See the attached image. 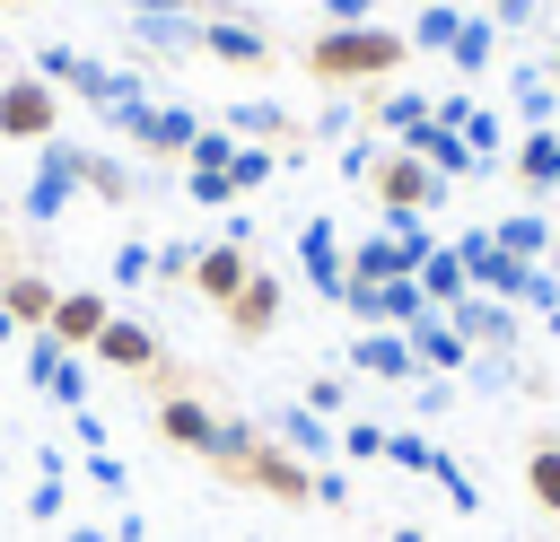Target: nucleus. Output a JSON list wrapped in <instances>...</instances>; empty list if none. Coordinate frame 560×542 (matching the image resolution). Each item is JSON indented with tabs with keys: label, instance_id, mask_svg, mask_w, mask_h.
I'll use <instances>...</instances> for the list:
<instances>
[{
	"label": "nucleus",
	"instance_id": "nucleus-1",
	"mask_svg": "<svg viewBox=\"0 0 560 542\" xmlns=\"http://www.w3.org/2000/svg\"><path fill=\"white\" fill-rule=\"evenodd\" d=\"M306 79L315 87H350V96H368V87H385V79H402L411 70V35L402 26H315L306 35Z\"/></svg>",
	"mask_w": 560,
	"mask_h": 542
},
{
	"label": "nucleus",
	"instance_id": "nucleus-2",
	"mask_svg": "<svg viewBox=\"0 0 560 542\" xmlns=\"http://www.w3.org/2000/svg\"><path fill=\"white\" fill-rule=\"evenodd\" d=\"M149 385H158V437H166L175 455H201V463H210L219 437H228V411H210V402L184 385V367H158Z\"/></svg>",
	"mask_w": 560,
	"mask_h": 542
},
{
	"label": "nucleus",
	"instance_id": "nucleus-3",
	"mask_svg": "<svg viewBox=\"0 0 560 542\" xmlns=\"http://www.w3.org/2000/svg\"><path fill=\"white\" fill-rule=\"evenodd\" d=\"M368 192H376V210H385V219H429V210H446V192H455V184H446V175H429L411 149H385V157L368 166Z\"/></svg>",
	"mask_w": 560,
	"mask_h": 542
},
{
	"label": "nucleus",
	"instance_id": "nucleus-4",
	"mask_svg": "<svg viewBox=\"0 0 560 542\" xmlns=\"http://www.w3.org/2000/svg\"><path fill=\"white\" fill-rule=\"evenodd\" d=\"M0 140H26V149L61 140V87H44L35 70L0 79Z\"/></svg>",
	"mask_w": 560,
	"mask_h": 542
},
{
	"label": "nucleus",
	"instance_id": "nucleus-5",
	"mask_svg": "<svg viewBox=\"0 0 560 542\" xmlns=\"http://www.w3.org/2000/svg\"><path fill=\"white\" fill-rule=\"evenodd\" d=\"M192 52H210V61H228V70H271V35H262L254 17H236V9L192 17Z\"/></svg>",
	"mask_w": 560,
	"mask_h": 542
},
{
	"label": "nucleus",
	"instance_id": "nucleus-6",
	"mask_svg": "<svg viewBox=\"0 0 560 542\" xmlns=\"http://www.w3.org/2000/svg\"><path fill=\"white\" fill-rule=\"evenodd\" d=\"M79 157H88V149H70V140H44V149H35V175H26V219H35V227H52V219L79 201Z\"/></svg>",
	"mask_w": 560,
	"mask_h": 542
},
{
	"label": "nucleus",
	"instance_id": "nucleus-7",
	"mask_svg": "<svg viewBox=\"0 0 560 542\" xmlns=\"http://www.w3.org/2000/svg\"><path fill=\"white\" fill-rule=\"evenodd\" d=\"M236 490H262V498H280V507H315V463H298L280 437H262V446L245 455Z\"/></svg>",
	"mask_w": 560,
	"mask_h": 542
},
{
	"label": "nucleus",
	"instance_id": "nucleus-8",
	"mask_svg": "<svg viewBox=\"0 0 560 542\" xmlns=\"http://www.w3.org/2000/svg\"><path fill=\"white\" fill-rule=\"evenodd\" d=\"M219 131H228V140H262V149H306V122H298L280 96H236V105L219 114Z\"/></svg>",
	"mask_w": 560,
	"mask_h": 542
},
{
	"label": "nucleus",
	"instance_id": "nucleus-9",
	"mask_svg": "<svg viewBox=\"0 0 560 542\" xmlns=\"http://www.w3.org/2000/svg\"><path fill=\"white\" fill-rule=\"evenodd\" d=\"M245 280H254L245 236H201V254H192V297H201V306H228Z\"/></svg>",
	"mask_w": 560,
	"mask_h": 542
},
{
	"label": "nucleus",
	"instance_id": "nucleus-10",
	"mask_svg": "<svg viewBox=\"0 0 560 542\" xmlns=\"http://www.w3.org/2000/svg\"><path fill=\"white\" fill-rule=\"evenodd\" d=\"M88 367H122V376H140V385H149V376L166 367V350H158V332H149V323L114 315V323H105V332L88 341Z\"/></svg>",
	"mask_w": 560,
	"mask_h": 542
},
{
	"label": "nucleus",
	"instance_id": "nucleus-11",
	"mask_svg": "<svg viewBox=\"0 0 560 542\" xmlns=\"http://www.w3.org/2000/svg\"><path fill=\"white\" fill-rule=\"evenodd\" d=\"M280 306H289V297H280V271H271V262H254V280H245L219 315H228V332H236V341H271V332H280Z\"/></svg>",
	"mask_w": 560,
	"mask_h": 542
},
{
	"label": "nucleus",
	"instance_id": "nucleus-12",
	"mask_svg": "<svg viewBox=\"0 0 560 542\" xmlns=\"http://www.w3.org/2000/svg\"><path fill=\"white\" fill-rule=\"evenodd\" d=\"M438 315H446V323H455L472 350L516 358V306H499V297H481V288H472V297H455V306H438Z\"/></svg>",
	"mask_w": 560,
	"mask_h": 542
},
{
	"label": "nucleus",
	"instance_id": "nucleus-13",
	"mask_svg": "<svg viewBox=\"0 0 560 542\" xmlns=\"http://www.w3.org/2000/svg\"><path fill=\"white\" fill-rule=\"evenodd\" d=\"M402 149H411V157H420L429 175H446V184H472V175H490V166L472 157V140H464L455 122H438V114H429V122H420V131H411Z\"/></svg>",
	"mask_w": 560,
	"mask_h": 542
},
{
	"label": "nucleus",
	"instance_id": "nucleus-14",
	"mask_svg": "<svg viewBox=\"0 0 560 542\" xmlns=\"http://www.w3.org/2000/svg\"><path fill=\"white\" fill-rule=\"evenodd\" d=\"M114 315H122V306H114V288H61V306H52V323H44V332H52L61 350H79V358H88V341H96Z\"/></svg>",
	"mask_w": 560,
	"mask_h": 542
},
{
	"label": "nucleus",
	"instance_id": "nucleus-15",
	"mask_svg": "<svg viewBox=\"0 0 560 542\" xmlns=\"http://www.w3.org/2000/svg\"><path fill=\"white\" fill-rule=\"evenodd\" d=\"M298 271H306L315 297H341L350 262H341V227H332V219H298Z\"/></svg>",
	"mask_w": 560,
	"mask_h": 542
},
{
	"label": "nucleus",
	"instance_id": "nucleus-16",
	"mask_svg": "<svg viewBox=\"0 0 560 542\" xmlns=\"http://www.w3.org/2000/svg\"><path fill=\"white\" fill-rule=\"evenodd\" d=\"M402 332H411V358H420V376H464V367H472V341H464V332H455L438 306H429V315H411Z\"/></svg>",
	"mask_w": 560,
	"mask_h": 542
},
{
	"label": "nucleus",
	"instance_id": "nucleus-17",
	"mask_svg": "<svg viewBox=\"0 0 560 542\" xmlns=\"http://www.w3.org/2000/svg\"><path fill=\"white\" fill-rule=\"evenodd\" d=\"M350 367H359V376H376V385H411V376H420V358H411V332H385V323L350 332Z\"/></svg>",
	"mask_w": 560,
	"mask_h": 542
},
{
	"label": "nucleus",
	"instance_id": "nucleus-18",
	"mask_svg": "<svg viewBox=\"0 0 560 542\" xmlns=\"http://www.w3.org/2000/svg\"><path fill=\"white\" fill-rule=\"evenodd\" d=\"M192 140H201V114H192V105H158V96H149V114H140L131 149H140V157H192Z\"/></svg>",
	"mask_w": 560,
	"mask_h": 542
},
{
	"label": "nucleus",
	"instance_id": "nucleus-19",
	"mask_svg": "<svg viewBox=\"0 0 560 542\" xmlns=\"http://www.w3.org/2000/svg\"><path fill=\"white\" fill-rule=\"evenodd\" d=\"M0 306H9V323H18V332H44V323H52V306H61V288H52L44 271H18V262H9V271H0Z\"/></svg>",
	"mask_w": 560,
	"mask_h": 542
},
{
	"label": "nucleus",
	"instance_id": "nucleus-20",
	"mask_svg": "<svg viewBox=\"0 0 560 542\" xmlns=\"http://www.w3.org/2000/svg\"><path fill=\"white\" fill-rule=\"evenodd\" d=\"M79 192H96L105 210H131V201H140V166H131V157L88 149V157H79Z\"/></svg>",
	"mask_w": 560,
	"mask_h": 542
},
{
	"label": "nucleus",
	"instance_id": "nucleus-21",
	"mask_svg": "<svg viewBox=\"0 0 560 542\" xmlns=\"http://www.w3.org/2000/svg\"><path fill=\"white\" fill-rule=\"evenodd\" d=\"M280 446H289L298 463H332V455H341L332 420H324V411H306V402H280Z\"/></svg>",
	"mask_w": 560,
	"mask_h": 542
},
{
	"label": "nucleus",
	"instance_id": "nucleus-22",
	"mask_svg": "<svg viewBox=\"0 0 560 542\" xmlns=\"http://www.w3.org/2000/svg\"><path fill=\"white\" fill-rule=\"evenodd\" d=\"M508 175H516L525 192H560V122H551V131H525V140L508 149Z\"/></svg>",
	"mask_w": 560,
	"mask_h": 542
},
{
	"label": "nucleus",
	"instance_id": "nucleus-23",
	"mask_svg": "<svg viewBox=\"0 0 560 542\" xmlns=\"http://www.w3.org/2000/svg\"><path fill=\"white\" fill-rule=\"evenodd\" d=\"M402 271H411V254H402V236H394V227L350 236V280H368V288H376V280H402Z\"/></svg>",
	"mask_w": 560,
	"mask_h": 542
},
{
	"label": "nucleus",
	"instance_id": "nucleus-24",
	"mask_svg": "<svg viewBox=\"0 0 560 542\" xmlns=\"http://www.w3.org/2000/svg\"><path fill=\"white\" fill-rule=\"evenodd\" d=\"M368 114H376V131H385V140H411V131L429 122V96H420V87H394V79H385V87H368Z\"/></svg>",
	"mask_w": 560,
	"mask_h": 542
},
{
	"label": "nucleus",
	"instance_id": "nucleus-25",
	"mask_svg": "<svg viewBox=\"0 0 560 542\" xmlns=\"http://www.w3.org/2000/svg\"><path fill=\"white\" fill-rule=\"evenodd\" d=\"M551 236H560V227H551L542 210H508V219L490 227V245H499V254H516V262H551Z\"/></svg>",
	"mask_w": 560,
	"mask_h": 542
},
{
	"label": "nucleus",
	"instance_id": "nucleus-26",
	"mask_svg": "<svg viewBox=\"0 0 560 542\" xmlns=\"http://www.w3.org/2000/svg\"><path fill=\"white\" fill-rule=\"evenodd\" d=\"M411 280H420V297H429V306H455V297H472V280H464V254H455V245H429Z\"/></svg>",
	"mask_w": 560,
	"mask_h": 542
},
{
	"label": "nucleus",
	"instance_id": "nucleus-27",
	"mask_svg": "<svg viewBox=\"0 0 560 542\" xmlns=\"http://www.w3.org/2000/svg\"><path fill=\"white\" fill-rule=\"evenodd\" d=\"M490 52H499V17H472V9H464V26H455V44H446V61H455V79H481V70H490Z\"/></svg>",
	"mask_w": 560,
	"mask_h": 542
},
{
	"label": "nucleus",
	"instance_id": "nucleus-28",
	"mask_svg": "<svg viewBox=\"0 0 560 542\" xmlns=\"http://www.w3.org/2000/svg\"><path fill=\"white\" fill-rule=\"evenodd\" d=\"M271 175H289V157H280V149H262V140H236V149H228V184H236V201H245V192H262Z\"/></svg>",
	"mask_w": 560,
	"mask_h": 542
},
{
	"label": "nucleus",
	"instance_id": "nucleus-29",
	"mask_svg": "<svg viewBox=\"0 0 560 542\" xmlns=\"http://www.w3.org/2000/svg\"><path fill=\"white\" fill-rule=\"evenodd\" d=\"M525 490H534V507L560 525V437H534V446H525Z\"/></svg>",
	"mask_w": 560,
	"mask_h": 542
},
{
	"label": "nucleus",
	"instance_id": "nucleus-30",
	"mask_svg": "<svg viewBox=\"0 0 560 542\" xmlns=\"http://www.w3.org/2000/svg\"><path fill=\"white\" fill-rule=\"evenodd\" d=\"M455 26H464V9H455V0H420V17H411V52H438V61H446Z\"/></svg>",
	"mask_w": 560,
	"mask_h": 542
},
{
	"label": "nucleus",
	"instance_id": "nucleus-31",
	"mask_svg": "<svg viewBox=\"0 0 560 542\" xmlns=\"http://www.w3.org/2000/svg\"><path fill=\"white\" fill-rule=\"evenodd\" d=\"M385 463H394V472H420V481H438L446 446H438V437H420V428H394V437H385Z\"/></svg>",
	"mask_w": 560,
	"mask_h": 542
},
{
	"label": "nucleus",
	"instance_id": "nucleus-32",
	"mask_svg": "<svg viewBox=\"0 0 560 542\" xmlns=\"http://www.w3.org/2000/svg\"><path fill=\"white\" fill-rule=\"evenodd\" d=\"M464 140H472L481 166H508V122H499V105H472V114H464Z\"/></svg>",
	"mask_w": 560,
	"mask_h": 542
},
{
	"label": "nucleus",
	"instance_id": "nucleus-33",
	"mask_svg": "<svg viewBox=\"0 0 560 542\" xmlns=\"http://www.w3.org/2000/svg\"><path fill=\"white\" fill-rule=\"evenodd\" d=\"M508 96H516L525 131H551V79H542V70H516V79H508Z\"/></svg>",
	"mask_w": 560,
	"mask_h": 542
},
{
	"label": "nucleus",
	"instance_id": "nucleus-34",
	"mask_svg": "<svg viewBox=\"0 0 560 542\" xmlns=\"http://www.w3.org/2000/svg\"><path fill=\"white\" fill-rule=\"evenodd\" d=\"M184 192H192V210H236V184H228V166H184Z\"/></svg>",
	"mask_w": 560,
	"mask_h": 542
},
{
	"label": "nucleus",
	"instance_id": "nucleus-35",
	"mask_svg": "<svg viewBox=\"0 0 560 542\" xmlns=\"http://www.w3.org/2000/svg\"><path fill=\"white\" fill-rule=\"evenodd\" d=\"M149 271H158V245H140V236H122V245H114V262H105V280H114V297H122V288H140Z\"/></svg>",
	"mask_w": 560,
	"mask_h": 542
},
{
	"label": "nucleus",
	"instance_id": "nucleus-36",
	"mask_svg": "<svg viewBox=\"0 0 560 542\" xmlns=\"http://www.w3.org/2000/svg\"><path fill=\"white\" fill-rule=\"evenodd\" d=\"M332 437H341L350 463H385V437H394V428H376V420H332Z\"/></svg>",
	"mask_w": 560,
	"mask_h": 542
},
{
	"label": "nucleus",
	"instance_id": "nucleus-37",
	"mask_svg": "<svg viewBox=\"0 0 560 542\" xmlns=\"http://www.w3.org/2000/svg\"><path fill=\"white\" fill-rule=\"evenodd\" d=\"M131 35L149 52H192V17H131Z\"/></svg>",
	"mask_w": 560,
	"mask_h": 542
},
{
	"label": "nucleus",
	"instance_id": "nucleus-38",
	"mask_svg": "<svg viewBox=\"0 0 560 542\" xmlns=\"http://www.w3.org/2000/svg\"><path fill=\"white\" fill-rule=\"evenodd\" d=\"M88 376H96V367H88V358H79V350H70V358H61V367H52V385H44V393H52V402H61V411H88Z\"/></svg>",
	"mask_w": 560,
	"mask_h": 542
},
{
	"label": "nucleus",
	"instance_id": "nucleus-39",
	"mask_svg": "<svg viewBox=\"0 0 560 542\" xmlns=\"http://www.w3.org/2000/svg\"><path fill=\"white\" fill-rule=\"evenodd\" d=\"M464 376H472L481 393H516V385H525V376H516V358H490V350H472V367H464Z\"/></svg>",
	"mask_w": 560,
	"mask_h": 542
},
{
	"label": "nucleus",
	"instance_id": "nucleus-40",
	"mask_svg": "<svg viewBox=\"0 0 560 542\" xmlns=\"http://www.w3.org/2000/svg\"><path fill=\"white\" fill-rule=\"evenodd\" d=\"M438 490H446V507H455V516H481V490H472V472H464L455 455L438 463Z\"/></svg>",
	"mask_w": 560,
	"mask_h": 542
},
{
	"label": "nucleus",
	"instance_id": "nucleus-41",
	"mask_svg": "<svg viewBox=\"0 0 560 542\" xmlns=\"http://www.w3.org/2000/svg\"><path fill=\"white\" fill-rule=\"evenodd\" d=\"M61 507H70L61 472H35V490H26V516H35V525H61Z\"/></svg>",
	"mask_w": 560,
	"mask_h": 542
},
{
	"label": "nucleus",
	"instance_id": "nucleus-42",
	"mask_svg": "<svg viewBox=\"0 0 560 542\" xmlns=\"http://www.w3.org/2000/svg\"><path fill=\"white\" fill-rule=\"evenodd\" d=\"M298 402H306V411H324V420H341V411H350V376H315Z\"/></svg>",
	"mask_w": 560,
	"mask_h": 542
},
{
	"label": "nucleus",
	"instance_id": "nucleus-43",
	"mask_svg": "<svg viewBox=\"0 0 560 542\" xmlns=\"http://www.w3.org/2000/svg\"><path fill=\"white\" fill-rule=\"evenodd\" d=\"M192 254H201V245H158V271H149V280H166V288H192Z\"/></svg>",
	"mask_w": 560,
	"mask_h": 542
},
{
	"label": "nucleus",
	"instance_id": "nucleus-44",
	"mask_svg": "<svg viewBox=\"0 0 560 542\" xmlns=\"http://www.w3.org/2000/svg\"><path fill=\"white\" fill-rule=\"evenodd\" d=\"M376 157H385V140H359V131H350V149H341L332 166H341L350 184H368V166H376Z\"/></svg>",
	"mask_w": 560,
	"mask_h": 542
},
{
	"label": "nucleus",
	"instance_id": "nucleus-45",
	"mask_svg": "<svg viewBox=\"0 0 560 542\" xmlns=\"http://www.w3.org/2000/svg\"><path fill=\"white\" fill-rule=\"evenodd\" d=\"M88 481H96L105 498H122V490H131V472H122V455H114V446H105V455H88Z\"/></svg>",
	"mask_w": 560,
	"mask_h": 542
},
{
	"label": "nucleus",
	"instance_id": "nucleus-46",
	"mask_svg": "<svg viewBox=\"0 0 560 542\" xmlns=\"http://www.w3.org/2000/svg\"><path fill=\"white\" fill-rule=\"evenodd\" d=\"M411 402H420V411H429V420H438V411H446V402H455V385H446V376H411Z\"/></svg>",
	"mask_w": 560,
	"mask_h": 542
},
{
	"label": "nucleus",
	"instance_id": "nucleus-47",
	"mask_svg": "<svg viewBox=\"0 0 560 542\" xmlns=\"http://www.w3.org/2000/svg\"><path fill=\"white\" fill-rule=\"evenodd\" d=\"M70 437H79V446H88V455H105V446H114V428H105V420H96V411H70Z\"/></svg>",
	"mask_w": 560,
	"mask_h": 542
},
{
	"label": "nucleus",
	"instance_id": "nucleus-48",
	"mask_svg": "<svg viewBox=\"0 0 560 542\" xmlns=\"http://www.w3.org/2000/svg\"><path fill=\"white\" fill-rule=\"evenodd\" d=\"M315 507H350V481L332 463H315Z\"/></svg>",
	"mask_w": 560,
	"mask_h": 542
},
{
	"label": "nucleus",
	"instance_id": "nucleus-49",
	"mask_svg": "<svg viewBox=\"0 0 560 542\" xmlns=\"http://www.w3.org/2000/svg\"><path fill=\"white\" fill-rule=\"evenodd\" d=\"M376 0H324V26H368Z\"/></svg>",
	"mask_w": 560,
	"mask_h": 542
},
{
	"label": "nucleus",
	"instance_id": "nucleus-50",
	"mask_svg": "<svg viewBox=\"0 0 560 542\" xmlns=\"http://www.w3.org/2000/svg\"><path fill=\"white\" fill-rule=\"evenodd\" d=\"M341 131H350V105H341V96H332V105H324V114H315V140H341Z\"/></svg>",
	"mask_w": 560,
	"mask_h": 542
},
{
	"label": "nucleus",
	"instance_id": "nucleus-51",
	"mask_svg": "<svg viewBox=\"0 0 560 542\" xmlns=\"http://www.w3.org/2000/svg\"><path fill=\"white\" fill-rule=\"evenodd\" d=\"M105 533H114V542H149V516H140V507H122V516H114Z\"/></svg>",
	"mask_w": 560,
	"mask_h": 542
},
{
	"label": "nucleus",
	"instance_id": "nucleus-52",
	"mask_svg": "<svg viewBox=\"0 0 560 542\" xmlns=\"http://www.w3.org/2000/svg\"><path fill=\"white\" fill-rule=\"evenodd\" d=\"M481 17H499V26H525V17H534V0H481Z\"/></svg>",
	"mask_w": 560,
	"mask_h": 542
},
{
	"label": "nucleus",
	"instance_id": "nucleus-53",
	"mask_svg": "<svg viewBox=\"0 0 560 542\" xmlns=\"http://www.w3.org/2000/svg\"><path fill=\"white\" fill-rule=\"evenodd\" d=\"M61 542H114V533H105V525H88V516H70V533H61Z\"/></svg>",
	"mask_w": 560,
	"mask_h": 542
},
{
	"label": "nucleus",
	"instance_id": "nucleus-54",
	"mask_svg": "<svg viewBox=\"0 0 560 542\" xmlns=\"http://www.w3.org/2000/svg\"><path fill=\"white\" fill-rule=\"evenodd\" d=\"M385 542H429V533H420V525H394V533H385Z\"/></svg>",
	"mask_w": 560,
	"mask_h": 542
},
{
	"label": "nucleus",
	"instance_id": "nucleus-55",
	"mask_svg": "<svg viewBox=\"0 0 560 542\" xmlns=\"http://www.w3.org/2000/svg\"><path fill=\"white\" fill-rule=\"evenodd\" d=\"M9 341H18V323H9V306H0V350H9Z\"/></svg>",
	"mask_w": 560,
	"mask_h": 542
},
{
	"label": "nucleus",
	"instance_id": "nucleus-56",
	"mask_svg": "<svg viewBox=\"0 0 560 542\" xmlns=\"http://www.w3.org/2000/svg\"><path fill=\"white\" fill-rule=\"evenodd\" d=\"M542 323H551V341H560V297H551V306H542Z\"/></svg>",
	"mask_w": 560,
	"mask_h": 542
},
{
	"label": "nucleus",
	"instance_id": "nucleus-57",
	"mask_svg": "<svg viewBox=\"0 0 560 542\" xmlns=\"http://www.w3.org/2000/svg\"><path fill=\"white\" fill-rule=\"evenodd\" d=\"M0 271H9V227H0Z\"/></svg>",
	"mask_w": 560,
	"mask_h": 542
},
{
	"label": "nucleus",
	"instance_id": "nucleus-58",
	"mask_svg": "<svg viewBox=\"0 0 560 542\" xmlns=\"http://www.w3.org/2000/svg\"><path fill=\"white\" fill-rule=\"evenodd\" d=\"M0 9H26V0H0Z\"/></svg>",
	"mask_w": 560,
	"mask_h": 542
}]
</instances>
